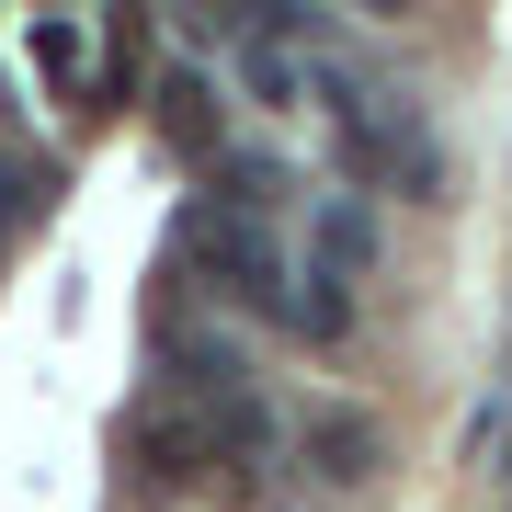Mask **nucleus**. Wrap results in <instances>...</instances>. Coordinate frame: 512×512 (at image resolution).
Here are the masks:
<instances>
[{"label": "nucleus", "instance_id": "423d86ee", "mask_svg": "<svg viewBox=\"0 0 512 512\" xmlns=\"http://www.w3.org/2000/svg\"><path fill=\"white\" fill-rule=\"evenodd\" d=\"M365 262H376V228H365V205H330V217H319V274H365Z\"/></svg>", "mask_w": 512, "mask_h": 512}, {"label": "nucleus", "instance_id": "0eeeda50", "mask_svg": "<svg viewBox=\"0 0 512 512\" xmlns=\"http://www.w3.org/2000/svg\"><path fill=\"white\" fill-rule=\"evenodd\" d=\"M103 57H114V69H103V92H126V80H137V57H148V0H114V12H103Z\"/></svg>", "mask_w": 512, "mask_h": 512}, {"label": "nucleus", "instance_id": "1a4fd4ad", "mask_svg": "<svg viewBox=\"0 0 512 512\" xmlns=\"http://www.w3.org/2000/svg\"><path fill=\"white\" fill-rule=\"evenodd\" d=\"M35 205H46V183H35V171H0V228H23Z\"/></svg>", "mask_w": 512, "mask_h": 512}, {"label": "nucleus", "instance_id": "39448f33", "mask_svg": "<svg viewBox=\"0 0 512 512\" xmlns=\"http://www.w3.org/2000/svg\"><path fill=\"white\" fill-rule=\"evenodd\" d=\"M308 456H319V478L353 490V478H376V421H365V410H319V421H308Z\"/></svg>", "mask_w": 512, "mask_h": 512}, {"label": "nucleus", "instance_id": "20e7f679", "mask_svg": "<svg viewBox=\"0 0 512 512\" xmlns=\"http://www.w3.org/2000/svg\"><path fill=\"white\" fill-rule=\"evenodd\" d=\"M160 137L183 148V160H217V148H228V114H217V92H205L194 69L160 80Z\"/></svg>", "mask_w": 512, "mask_h": 512}, {"label": "nucleus", "instance_id": "6e6552de", "mask_svg": "<svg viewBox=\"0 0 512 512\" xmlns=\"http://www.w3.org/2000/svg\"><path fill=\"white\" fill-rule=\"evenodd\" d=\"M23 46H35V69H46V80H80V23H57V12H46Z\"/></svg>", "mask_w": 512, "mask_h": 512}, {"label": "nucleus", "instance_id": "9d476101", "mask_svg": "<svg viewBox=\"0 0 512 512\" xmlns=\"http://www.w3.org/2000/svg\"><path fill=\"white\" fill-rule=\"evenodd\" d=\"M365 12H410V0H365Z\"/></svg>", "mask_w": 512, "mask_h": 512}, {"label": "nucleus", "instance_id": "f03ea898", "mask_svg": "<svg viewBox=\"0 0 512 512\" xmlns=\"http://www.w3.org/2000/svg\"><path fill=\"white\" fill-rule=\"evenodd\" d=\"M342 160L365 171V183H399V194H433V183H444L433 148H421V126H410V114H387V103L342 114Z\"/></svg>", "mask_w": 512, "mask_h": 512}, {"label": "nucleus", "instance_id": "f257e3e1", "mask_svg": "<svg viewBox=\"0 0 512 512\" xmlns=\"http://www.w3.org/2000/svg\"><path fill=\"white\" fill-rule=\"evenodd\" d=\"M183 274H205L217 296H251V308H285V262H274V239H262V205H228V194H205L183 205Z\"/></svg>", "mask_w": 512, "mask_h": 512}, {"label": "nucleus", "instance_id": "7ed1b4c3", "mask_svg": "<svg viewBox=\"0 0 512 512\" xmlns=\"http://www.w3.org/2000/svg\"><path fill=\"white\" fill-rule=\"evenodd\" d=\"M126 456H137L148 478H217V421H205L194 399L137 410V421H126Z\"/></svg>", "mask_w": 512, "mask_h": 512}]
</instances>
